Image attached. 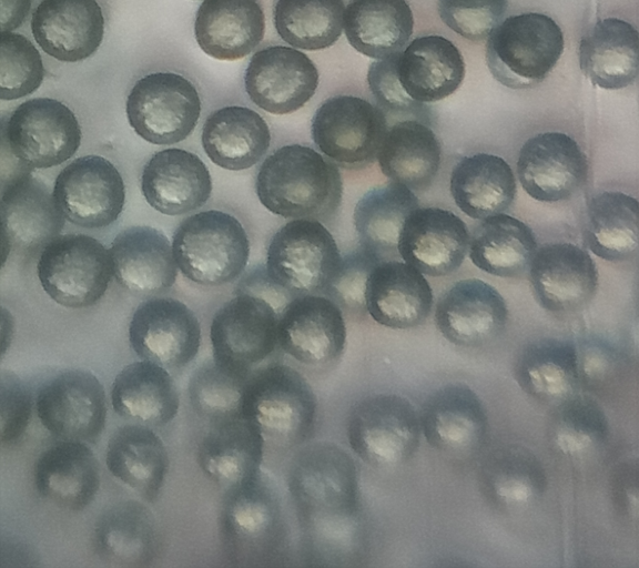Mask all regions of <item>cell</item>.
I'll return each instance as SVG.
<instances>
[{"label":"cell","mask_w":639,"mask_h":568,"mask_svg":"<svg viewBox=\"0 0 639 568\" xmlns=\"http://www.w3.org/2000/svg\"><path fill=\"white\" fill-rule=\"evenodd\" d=\"M255 190L260 202L275 215L324 222L339 207L343 183L329 159L311 146L290 144L263 161Z\"/></svg>","instance_id":"obj_1"},{"label":"cell","mask_w":639,"mask_h":568,"mask_svg":"<svg viewBox=\"0 0 639 568\" xmlns=\"http://www.w3.org/2000/svg\"><path fill=\"white\" fill-rule=\"evenodd\" d=\"M290 489L304 520L324 541H349L358 507L356 466L341 448L315 445L296 460Z\"/></svg>","instance_id":"obj_2"},{"label":"cell","mask_w":639,"mask_h":568,"mask_svg":"<svg viewBox=\"0 0 639 568\" xmlns=\"http://www.w3.org/2000/svg\"><path fill=\"white\" fill-rule=\"evenodd\" d=\"M315 414V395L296 369L272 364L247 378L240 415L264 443L281 447L302 443L313 428Z\"/></svg>","instance_id":"obj_3"},{"label":"cell","mask_w":639,"mask_h":568,"mask_svg":"<svg viewBox=\"0 0 639 568\" xmlns=\"http://www.w3.org/2000/svg\"><path fill=\"white\" fill-rule=\"evenodd\" d=\"M564 51V34L552 18L527 12L510 16L487 36L486 63L493 77L510 89L541 83Z\"/></svg>","instance_id":"obj_4"},{"label":"cell","mask_w":639,"mask_h":568,"mask_svg":"<svg viewBox=\"0 0 639 568\" xmlns=\"http://www.w3.org/2000/svg\"><path fill=\"white\" fill-rule=\"evenodd\" d=\"M172 250L186 278L200 285L220 286L242 274L250 242L234 216L210 210L189 216L178 226Z\"/></svg>","instance_id":"obj_5"},{"label":"cell","mask_w":639,"mask_h":568,"mask_svg":"<svg viewBox=\"0 0 639 568\" xmlns=\"http://www.w3.org/2000/svg\"><path fill=\"white\" fill-rule=\"evenodd\" d=\"M341 266L337 244L320 221L295 219L284 224L267 247L270 281L296 296L329 288Z\"/></svg>","instance_id":"obj_6"},{"label":"cell","mask_w":639,"mask_h":568,"mask_svg":"<svg viewBox=\"0 0 639 568\" xmlns=\"http://www.w3.org/2000/svg\"><path fill=\"white\" fill-rule=\"evenodd\" d=\"M44 292L69 308L94 305L113 274L110 251L85 234L58 235L41 251L37 265Z\"/></svg>","instance_id":"obj_7"},{"label":"cell","mask_w":639,"mask_h":568,"mask_svg":"<svg viewBox=\"0 0 639 568\" xmlns=\"http://www.w3.org/2000/svg\"><path fill=\"white\" fill-rule=\"evenodd\" d=\"M420 433L415 407L395 394L362 399L352 410L347 425L353 452L377 469H390L408 462L418 449Z\"/></svg>","instance_id":"obj_8"},{"label":"cell","mask_w":639,"mask_h":568,"mask_svg":"<svg viewBox=\"0 0 639 568\" xmlns=\"http://www.w3.org/2000/svg\"><path fill=\"white\" fill-rule=\"evenodd\" d=\"M2 145L27 169H47L70 159L81 144L74 113L50 98L28 100L2 122Z\"/></svg>","instance_id":"obj_9"},{"label":"cell","mask_w":639,"mask_h":568,"mask_svg":"<svg viewBox=\"0 0 639 568\" xmlns=\"http://www.w3.org/2000/svg\"><path fill=\"white\" fill-rule=\"evenodd\" d=\"M384 112L354 95L324 101L312 120L313 141L320 151L344 169H363L376 159L387 132Z\"/></svg>","instance_id":"obj_10"},{"label":"cell","mask_w":639,"mask_h":568,"mask_svg":"<svg viewBox=\"0 0 639 568\" xmlns=\"http://www.w3.org/2000/svg\"><path fill=\"white\" fill-rule=\"evenodd\" d=\"M201 101L195 87L173 72L140 79L126 100V116L135 133L153 144L183 141L196 126Z\"/></svg>","instance_id":"obj_11"},{"label":"cell","mask_w":639,"mask_h":568,"mask_svg":"<svg viewBox=\"0 0 639 568\" xmlns=\"http://www.w3.org/2000/svg\"><path fill=\"white\" fill-rule=\"evenodd\" d=\"M278 314L268 301L241 293L215 313L210 338L213 359L241 374L265 359L277 345Z\"/></svg>","instance_id":"obj_12"},{"label":"cell","mask_w":639,"mask_h":568,"mask_svg":"<svg viewBox=\"0 0 639 568\" xmlns=\"http://www.w3.org/2000/svg\"><path fill=\"white\" fill-rule=\"evenodd\" d=\"M36 412L44 428L55 437L93 443L105 425V393L92 373L65 369L40 387Z\"/></svg>","instance_id":"obj_13"},{"label":"cell","mask_w":639,"mask_h":568,"mask_svg":"<svg viewBox=\"0 0 639 568\" xmlns=\"http://www.w3.org/2000/svg\"><path fill=\"white\" fill-rule=\"evenodd\" d=\"M52 195L65 220L81 227L101 229L113 223L122 212L125 187L109 160L85 155L59 173Z\"/></svg>","instance_id":"obj_14"},{"label":"cell","mask_w":639,"mask_h":568,"mask_svg":"<svg viewBox=\"0 0 639 568\" xmlns=\"http://www.w3.org/2000/svg\"><path fill=\"white\" fill-rule=\"evenodd\" d=\"M220 518L226 552L240 565H246L250 560L262 559L277 539L281 528L278 498L257 474L227 489Z\"/></svg>","instance_id":"obj_15"},{"label":"cell","mask_w":639,"mask_h":568,"mask_svg":"<svg viewBox=\"0 0 639 568\" xmlns=\"http://www.w3.org/2000/svg\"><path fill=\"white\" fill-rule=\"evenodd\" d=\"M129 341L141 359L176 369L196 356L201 328L195 314L185 304L174 298L155 297L135 310L129 326Z\"/></svg>","instance_id":"obj_16"},{"label":"cell","mask_w":639,"mask_h":568,"mask_svg":"<svg viewBox=\"0 0 639 568\" xmlns=\"http://www.w3.org/2000/svg\"><path fill=\"white\" fill-rule=\"evenodd\" d=\"M588 159L579 144L561 132H544L521 146L517 175L524 191L546 203L572 197L586 183Z\"/></svg>","instance_id":"obj_17"},{"label":"cell","mask_w":639,"mask_h":568,"mask_svg":"<svg viewBox=\"0 0 639 568\" xmlns=\"http://www.w3.org/2000/svg\"><path fill=\"white\" fill-rule=\"evenodd\" d=\"M345 343L342 311L325 296L297 295L278 314L277 345L301 364H331L343 353Z\"/></svg>","instance_id":"obj_18"},{"label":"cell","mask_w":639,"mask_h":568,"mask_svg":"<svg viewBox=\"0 0 639 568\" xmlns=\"http://www.w3.org/2000/svg\"><path fill=\"white\" fill-rule=\"evenodd\" d=\"M536 301L552 313L582 310L596 295L598 270L587 251L572 243H551L536 251L528 266Z\"/></svg>","instance_id":"obj_19"},{"label":"cell","mask_w":639,"mask_h":568,"mask_svg":"<svg viewBox=\"0 0 639 568\" xmlns=\"http://www.w3.org/2000/svg\"><path fill=\"white\" fill-rule=\"evenodd\" d=\"M246 93L272 114L292 113L314 95L318 71L303 52L273 45L253 54L244 74Z\"/></svg>","instance_id":"obj_20"},{"label":"cell","mask_w":639,"mask_h":568,"mask_svg":"<svg viewBox=\"0 0 639 568\" xmlns=\"http://www.w3.org/2000/svg\"><path fill=\"white\" fill-rule=\"evenodd\" d=\"M465 222L440 207H416L405 219L397 244L403 261L422 274L445 276L456 272L468 252Z\"/></svg>","instance_id":"obj_21"},{"label":"cell","mask_w":639,"mask_h":568,"mask_svg":"<svg viewBox=\"0 0 639 568\" xmlns=\"http://www.w3.org/2000/svg\"><path fill=\"white\" fill-rule=\"evenodd\" d=\"M508 308L504 297L488 283L467 278L455 283L438 300L435 323L442 335L462 347H479L505 329Z\"/></svg>","instance_id":"obj_22"},{"label":"cell","mask_w":639,"mask_h":568,"mask_svg":"<svg viewBox=\"0 0 639 568\" xmlns=\"http://www.w3.org/2000/svg\"><path fill=\"white\" fill-rule=\"evenodd\" d=\"M64 225L48 187L28 169L2 183L1 226L3 244L34 253L57 237Z\"/></svg>","instance_id":"obj_23"},{"label":"cell","mask_w":639,"mask_h":568,"mask_svg":"<svg viewBox=\"0 0 639 568\" xmlns=\"http://www.w3.org/2000/svg\"><path fill=\"white\" fill-rule=\"evenodd\" d=\"M364 297L371 317L394 329L420 325L430 314L434 300L424 275L397 260L381 261L372 267Z\"/></svg>","instance_id":"obj_24"},{"label":"cell","mask_w":639,"mask_h":568,"mask_svg":"<svg viewBox=\"0 0 639 568\" xmlns=\"http://www.w3.org/2000/svg\"><path fill=\"white\" fill-rule=\"evenodd\" d=\"M31 31L50 57L78 62L101 44L104 18L95 0H42L32 13Z\"/></svg>","instance_id":"obj_25"},{"label":"cell","mask_w":639,"mask_h":568,"mask_svg":"<svg viewBox=\"0 0 639 568\" xmlns=\"http://www.w3.org/2000/svg\"><path fill=\"white\" fill-rule=\"evenodd\" d=\"M419 420L428 444L450 455L477 450L488 429L480 398L463 384H449L433 393L423 406Z\"/></svg>","instance_id":"obj_26"},{"label":"cell","mask_w":639,"mask_h":568,"mask_svg":"<svg viewBox=\"0 0 639 568\" xmlns=\"http://www.w3.org/2000/svg\"><path fill=\"white\" fill-rule=\"evenodd\" d=\"M141 190L146 202L165 215L201 207L212 191L210 172L194 153L182 149L156 152L144 165Z\"/></svg>","instance_id":"obj_27"},{"label":"cell","mask_w":639,"mask_h":568,"mask_svg":"<svg viewBox=\"0 0 639 568\" xmlns=\"http://www.w3.org/2000/svg\"><path fill=\"white\" fill-rule=\"evenodd\" d=\"M33 476L42 498L72 511L89 506L100 486L99 463L79 440L61 439L48 447L37 459Z\"/></svg>","instance_id":"obj_28"},{"label":"cell","mask_w":639,"mask_h":568,"mask_svg":"<svg viewBox=\"0 0 639 568\" xmlns=\"http://www.w3.org/2000/svg\"><path fill=\"white\" fill-rule=\"evenodd\" d=\"M396 75L413 101L436 102L454 93L465 77V62L448 39L430 34L410 41L396 54Z\"/></svg>","instance_id":"obj_29"},{"label":"cell","mask_w":639,"mask_h":568,"mask_svg":"<svg viewBox=\"0 0 639 568\" xmlns=\"http://www.w3.org/2000/svg\"><path fill=\"white\" fill-rule=\"evenodd\" d=\"M265 18L258 0H204L194 34L199 47L217 60H239L263 40Z\"/></svg>","instance_id":"obj_30"},{"label":"cell","mask_w":639,"mask_h":568,"mask_svg":"<svg viewBox=\"0 0 639 568\" xmlns=\"http://www.w3.org/2000/svg\"><path fill=\"white\" fill-rule=\"evenodd\" d=\"M113 275L135 293H153L171 287L176 262L166 236L150 226H132L120 232L110 247Z\"/></svg>","instance_id":"obj_31"},{"label":"cell","mask_w":639,"mask_h":568,"mask_svg":"<svg viewBox=\"0 0 639 568\" xmlns=\"http://www.w3.org/2000/svg\"><path fill=\"white\" fill-rule=\"evenodd\" d=\"M638 31L618 18L597 21L581 38L579 65L594 85L619 90L638 78Z\"/></svg>","instance_id":"obj_32"},{"label":"cell","mask_w":639,"mask_h":568,"mask_svg":"<svg viewBox=\"0 0 639 568\" xmlns=\"http://www.w3.org/2000/svg\"><path fill=\"white\" fill-rule=\"evenodd\" d=\"M263 447L262 435L240 415L213 423L197 460L211 480L229 489L260 474Z\"/></svg>","instance_id":"obj_33"},{"label":"cell","mask_w":639,"mask_h":568,"mask_svg":"<svg viewBox=\"0 0 639 568\" xmlns=\"http://www.w3.org/2000/svg\"><path fill=\"white\" fill-rule=\"evenodd\" d=\"M114 412L145 426L170 423L179 410V394L166 368L140 361L125 366L111 387Z\"/></svg>","instance_id":"obj_34"},{"label":"cell","mask_w":639,"mask_h":568,"mask_svg":"<svg viewBox=\"0 0 639 568\" xmlns=\"http://www.w3.org/2000/svg\"><path fill=\"white\" fill-rule=\"evenodd\" d=\"M270 143L268 125L257 112L245 106H224L212 112L202 130V145L209 159L232 171L256 164Z\"/></svg>","instance_id":"obj_35"},{"label":"cell","mask_w":639,"mask_h":568,"mask_svg":"<svg viewBox=\"0 0 639 568\" xmlns=\"http://www.w3.org/2000/svg\"><path fill=\"white\" fill-rule=\"evenodd\" d=\"M105 463L113 477L154 501L169 470V457L162 439L141 424L124 425L109 439Z\"/></svg>","instance_id":"obj_36"},{"label":"cell","mask_w":639,"mask_h":568,"mask_svg":"<svg viewBox=\"0 0 639 568\" xmlns=\"http://www.w3.org/2000/svg\"><path fill=\"white\" fill-rule=\"evenodd\" d=\"M449 190L462 212L483 220L507 210L515 200L517 185L510 165L503 158L476 153L454 166Z\"/></svg>","instance_id":"obj_37"},{"label":"cell","mask_w":639,"mask_h":568,"mask_svg":"<svg viewBox=\"0 0 639 568\" xmlns=\"http://www.w3.org/2000/svg\"><path fill=\"white\" fill-rule=\"evenodd\" d=\"M343 28L356 51L379 60L407 45L414 17L405 0H352L344 11Z\"/></svg>","instance_id":"obj_38"},{"label":"cell","mask_w":639,"mask_h":568,"mask_svg":"<svg viewBox=\"0 0 639 568\" xmlns=\"http://www.w3.org/2000/svg\"><path fill=\"white\" fill-rule=\"evenodd\" d=\"M159 544L154 518L138 501L120 503L108 509L99 518L93 534L99 558L116 566H149Z\"/></svg>","instance_id":"obj_39"},{"label":"cell","mask_w":639,"mask_h":568,"mask_svg":"<svg viewBox=\"0 0 639 568\" xmlns=\"http://www.w3.org/2000/svg\"><path fill=\"white\" fill-rule=\"evenodd\" d=\"M440 153L437 136L427 125L405 120L387 130L377 160L389 180L412 191H423L438 172Z\"/></svg>","instance_id":"obj_40"},{"label":"cell","mask_w":639,"mask_h":568,"mask_svg":"<svg viewBox=\"0 0 639 568\" xmlns=\"http://www.w3.org/2000/svg\"><path fill=\"white\" fill-rule=\"evenodd\" d=\"M537 251L531 229L505 213L483 219L469 241V258L479 270L499 277H518Z\"/></svg>","instance_id":"obj_41"},{"label":"cell","mask_w":639,"mask_h":568,"mask_svg":"<svg viewBox=\"0 0 639 568\" xmlns=\"http://www.w3.org/2000/svg\"><path fill=\"white\" fill-rule=\"evenodd\" d=\"M638 201L619 191H605L588 203L582 240L598 257L622 262L636 255L639 242Z\"/></svg>","instance_id":"obj_42"},{"label":"cell","mask_w":639,"mask_h":568,"mask_svg":"<svg viewBox=\"0 0 639 568\" xmlns=\"http://www.w3.org/2000/svg\"><path fill=\"white\" fill-rule=\"evenodd\" d=\"M418 199L403 184L390 182L369 190L357 202L354 225L363 248L379 261L394 257L406 216L418 207Z\"/></svg>","instance_id":"obj_43"},{"label":"cell","mask_w":639,"mask_h":568,"mask_svg":"<svg viewBox=\"0 0 639 568\" xmlns=\"http://www.w3.org/2000/svg\"><path fill=\"white\" fill-rule=\"evenodd\" d=\"M515 372L530 396L559 404L574 395L579 384L576 345L558 338L536 341L523 349Z\"/></svg>","instance_id":"obj_44"},{"label":"cell","mask_w":639,"mask_h":568,"mask_svg":"<svg viewBox=\"0 0 639 568\" xmlns=\"http://www.w3.org/2000/svg\"><path fill=\"white\" fill-rule=\"evenodd\" d=\"M488 497L507 510H523L535 504L546 489V474L540 460L521 446H506L494 452L481 469Z\"/></svg>","instance_id":"obj_45"},{"label":"cell","mask_w":639,"mask_h":568,"mask_svg":"<svg viewBox=\"0 0 639 568\" xmlns=\"http://www.w3.org/2000/svg\"><path fill=\"white\" fill-rule=\"evenodd\" d=\"M343 0H277L273 20L278 36L293 48L322 50L343 30Z\"/></svg>","instance_id":"obj_46"},{"label":"cell","mask_w":639,"mask_h":568,"mask_svg":"<svg viewBox=\"0 0 639 568\" xmlns=\"http://www.w3.org/2000/svg\"><path fill=\"white\" fill-rule=\"evenodd\" d=\"M608 420L590 398L571 395L558 404L550 422L554 449L568 458L582 457L605 443Z\"/></svg>","instance_id":"obj_47"},{"label":"cell","mask_w":639,"mask_h":568,"mask_svg":"<svg viewBox=\"0 0 639 568\" xmlns=\"http://www.w3.org/2000/svg\"><path fill=\"white\" fill-rule=\"evenodd\" d=\"M247 374L230 371L214 359L194 372L190 399L194 409L213 423L240 416Z\"/></svg>","instance_id":"obj_48"},{"label":"cell","mask_w":639,"mask_h":568,"mask_svg":"<svg viewBox=\"0 0 639 568\" xmlns=\"http://www.w3.org/2000/svg\"><path fill=\"white\" fill-rule=\"evenodd\" d=\"M44 68L39 51L26 37L1 31L0 98L16 100L34 92L42 83Z\"/></svg>","instance_id":"obj_49"},{"label":"cell","mask_w":639,"mask_h":568,"mask_svg":"<svg viewBox=\"0 0 639 568\" xmlns=\"http://www.w3.org/2000/svg\"><path fill=\"white\" fill-rule=\"evenodd\" d=\"M507 0H438L442 21L459 36L479 41L500 22Z\"/></svg>","instance_id":"obj_50"},{"label":"cell","mask_w":639,"mask_h":568,"mask_svg":"<svg viewBox=\"0 0 639 568\" xmlns=\"http://www.w3.org/2000/svg\"><path fill=\"white\" fill-rule=\"evenodd\" d=\"M1 443L12 445L24 434L32 413V397L13 374H2L0 383Z\"/></svg>","instance_id":"obj_51"},{"label":"cell","mask_w":639,"mask_h":568,"mask_svg":"<svg viewBox=\"0 0 639 568\" xmlns=\"http://www.w3.org/2000/svg\"><path fill=\"white\" fill-rule=\"evenodd\" d=\"M381 262L371 252L361 247L342 260L338 275L329 288L345 305L365 307V283L372 267Z\"/></svg>","instance_id":"obj_52"},{"label":"cell","mask_w":639,"mask_h":568,"mask_svg":"<svg viewBox=\"0 0 639 568\" xmlns=\"http://www.w3.org/2000/svg\"><path fill=\"white\" fill-rule=\"evenodd\" d=\"M369 89L378 103L389 111H412L422 106L403 91L396 75V54L379 59L369 65Z\"/></svg>","instance_id":"obj_53"},{"label":"cell","mask_w":639,"mask_h":568,"mask_svg":"<svg viewBox=\"0 0 639 568\" xmlns=\"http://www.w3.org/2000/svg\"><path fill=\"white\" fill-rule=\"evenodd\" d=\"M579 382L588 384L607 382L616 372L619 361L615 351L598 342L576 346Z\"/></svg>","instance_id":"obj_54"},{"label":"cell","mask_w":639,"mask_h":568,"mask_svg":"<svg viewBox=\"0 0 639 568\" xmlns=\"http://www.w3.org/2000/svg\"><path fill=\"white\" fill-rule=\"evenodd\" d=\"M31 7V0H1V31L21 26Z\"/></svg>","instance_id":"obj_55"}]
</instances>
